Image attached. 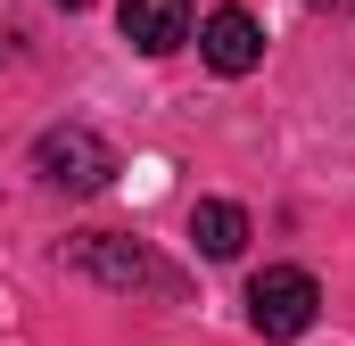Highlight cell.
Returning a JSON list of instances; mask_svg holds the SVG:
<instances>
[{
  "instance_id": "6da1fadb",
  "label": "cell",
  "mask_w": 355,
  "mask_h": 346,
  "mask_svg": "<svg viewBox=\"0 0 355 346\" xmlns=\"http://www.w3.org/2000/svg\"><path fill=\"white\" fill-rule=\"evenodd\" d=\"M67 264L99 280V289H116V297H157V305H182L190 297V280H182V264H166L157 248H141V239H124V231H75L67 239Z\"/></svg>"
},
{
  "instance_id": "7a4b0ae2",
  "label": "cell",
  "mask_w": 355,
  "mask_h": 346,
  "mask_svg": "<svg viewBox=\"0 0 355 346\" xmlns=\"http://www.w3.org/2000/svg\"><path fill=\"white\" fill-rule=\"evenodd\" d=\"M33 173L50 181V190H107L116 181V149L91 132V124H50L42 140H33Z\"/></svg>"
},
{
  "instance_id": "3957f363",
  "label": "cell",
  "mask_w": 355,
  "mask_h": 346,
  "mask_svg": "<svg viewBox=\"0 0 355 346\" xmlns=\"http://www.w3.org/2000/svg\"><path fill=\"white\" fill-rule=\"evenodd\" d=\"M314 313H322L314 272H297V264H265V272L248 280V322H257V338H306Z\"/></svg>"
},
{
  "instance_id": "277c9868",
  "label": "cell",
  "mask_w": 355,
  "mask_h": 346,
  "mask_svg": "<svg viewBox=\"0 0 355 346\" xmlns=\"http://www.w3.org/2000/svg\"><path fill=\"white\" fill-rule=\"evenodd\" d=\"M198 58H207L215 75H248V66L265 58V33H257V17H248V8H215V17L198 25Z\"/></svg>"
},
{
  "instance_id": "5b68a950",
  "label": "cell",
  "mask_w": 355,
  "mask_h": 346,
  "mask_svg": "<svg viewBox=\"0 0 355 346\" xmlns=\"http://www.w3.org/2000/svg\"><path fill=\"white\" fill-rule=\"evenodd\" d=\"M116 25H124V42H132V50L166 58V50L190 42V0H124V8H116Z\"/></svg>"
},
{
  "instance_id": "8992f818",
  "label": "cell",
  "mask_w": 355,
  "mask_h": 346,
  "mask_svg": "<svg viewBox=\"0 0 355 346\" xmlns=\"http://www.w3.org/2000/svg\"><path fill=\"white\" fill-rule=\"evenodd\" d=\"M190 239H198V256L232 264L240 248H248V215H240L232 198H198V206H190Z\"/></svg>"
},
{
  "instance_id": "52a82bcc",
  "label": "cell",
  "mask_w": 355,
  "mask_h": 346,
  "mask_svg": "<svg viewBox=\"0 0 355 346\" xmlns=\"http://www.w3.org/2000/svg\"><path fill=\"white\" fill-rule=\"evenodd\" d=\"M314 8H339V17H347V8H355V0H314Z\"/></svg>"
},
{
  "instance_id": "ba28073f",
  "label": "cell",
  "mask_w": 355,
  "mask_h": 346,
  "mask_svg": "<svg viewBox=\"0 0 355 346\" xmlns=\"http://www.w3.org/2000/svg\"><path fill=\"white\" fill-rule=\"evenodd\" d=\"M58 8H91V0H58Z\"/></svg>"
}]
</instances>
